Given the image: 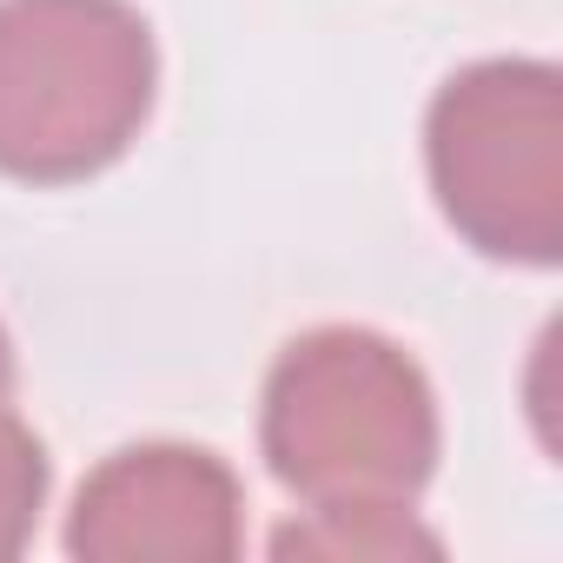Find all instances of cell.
Returning <instances> with one entry per match:
<instances>
[{"instance_id":"52a82bcc","label":"cell","mask_w":563,"mask_h":563,"mask_svg":"<svg viewBox=\"0 0 563 563\" xmlns=\"http://www.w3.org/2000/svg\"><path fill=\"white\" fill-rule=\"evenodd\" d=\"M8 391H14V345L0 332V405H8Z\"/></svg>"},{"instance_id":"3957f363","label":"cell","mask_w":563,"mask_h":563,"mask_svg":"<svg viewBox=\"0 0 563 563\" xmlns=\"http://www.w3.org/2000/svg\"><path fill=\"white\" fill-rule=\"evenodd\" d=\"M438 212L504 265L563 258V74L550 60H477L424 113Z\"/></svg>"},{"instance_id":"7a4b0ae2","label":"cell","mask_w":563,"mask_h":563,"mask_svg":"<svg viewBox=\"0 0 563 563\" xmlns=\"http://www.w3.org/2000/svg\"><path fill=\"white\" fill-rule=\"evenodd\" d=\"M159 87L153 27L126 0H0V173L74 186L107 173Z\"/></svg>"},{"instance_id":"5b68a950","label":"cell","mask_w":563,"mask_h":563,"mask_svg":"<svg viewBox=\"0 0 563 563\" xmlns=\"http://www.w3.org/2000/svg\"><path fill=\"white\" fill-rule=\"evenodd\" d=\"M272 556H372V563H398V556H444L438 530H424L411 510H306V523H286L272 537Z\"/></svg>"},{"instance_id":"6da1fadb","label":"cell","mask_w":563,"mask_h":563,"mask_svg":"<svg viewBox=\"0 0 563 563\" xmlns=\"http://www.w3.org/2000/svg\"><path fill=\"white\" fill-rule=\"evenodd\" d=\"M258 444L306 510H411L438 471V398L405 345L319 325L278 352Z\"/></svg>"},{"instance_id":"277c9868","label":"cell","mask_w":563,"mask_h":563,"mask_svg":"<svg viewBox=\"0 0 563 563\" xmlns=\"http://www.w3.org/2000/svg\"><path fill=\"white\" fill-rule=\"evenodd\" d=\"M245 497L199 444H126L74 497L67 556L80 563H232Z\"/></svg>"},{"instance_id":"8992f818","label":"cell","mask_w":563,"mask_h":563,"mask_svg":"<svg viewBox=\"0 0 563 563\" xmlns=\"http://www.w3.org/2000/svg\"><path fill=\"white\" fill-rule=\"evenodd\" d=\"M47 484H54L47 444L0 405V563L34 543V523L47 510Z\"/></svg>"}]
</instances>
